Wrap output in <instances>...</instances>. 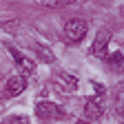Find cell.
<instances>
[{
  "label": "cell",
  "mask_w": 124,
  "mask_h": 124,
  "mask_svg": "<svg viewBox=\"0 0 124 124\" xmlns=\"http://www.w3.org/2000/svg\"><path fill=\"white\" fill-rule=\"evenodd\" d=\"M86 36V22L82 18H71L62 27V38L67 42H80Z\"/></svg>",
  "instance_id": "1"
},
{
  "label": "cell",
  "mask_w": 124,
  "mask_h": 124,
  "mask_svg": "<svg viewBox=\"0 0 124 124\" xmlns=\"http://www.w3.org/2000/svg\"><path fill=\"white\" fill-rule=\"evenodd\" d=\"M9 53L13 55V62H16V67H18L20 69V73H22V78L24 75H31V73H33V69H36V64H33V62H31L27 55H22L18 49H9Z\"/></svg>",
  "instance_id": "2"
},
{
  "label": "cell",
  "mask_w": 124,
  "mask_h": 124,
  "mask_svg": "<svg viewBox=\"0 0 124 124\" xmlns=\"http://www.w3.org/2000/svg\"><path fill=\"white\" fill-rule=\"evenodd\" d=\"M102 115H104V106H102L100 100H89L84 104V117L89 122H100Z\"/></svg>",
  "instance_id": "3"
},
{
  "label": "cell",
  "mask_w": 124,
  "mask_h": 124,
  "mask_svg": "<svg viewBox=\"0 0 124 124\" xmlns=\"http://www.w3.org/2000/svg\"><path fill=\"white\" fill-rule=\"evenodd\" d=\"M108 40H111V31H108V29H102L100 33H98V38H95V42H93V46H91V53L98 55V58H102V55L106 53Z\"/></svg>",
  "instance_id": "4"
},
{
  "label": "cell",
  "mask_w": 124,
  "mask_h": 124,
  "mask_svg": "<svg viewBox=\"0 0 124 124\" xmlns=\"http://www.w3.org/2000/svg\"><path fill=\"white\" fill-rule=\"evenodd\" d=\"M60 108L53 104V102H38L36 104V115L42 117V120H49V117H60Z\"/></svg>",
  "instance_id": "5"
},
{
  "label": "cell",
  "mask_w": 124,
  "mask_h": 124,
  "mask_svg": "<svg viewBox=\"0 0 124 124\" xmlns=\"http://www.w3.org/2000/svg\"><path fill=\"white\" fill-rule=\"evenodd\" d=\"M27 89V80L22 75H11L7 80V93L9 95H18V93H22Z\"/></svg>",
  "instance_id": "6"
},
{
  "label": "cell",
  "mask_w": 124,
  "mask_h": 124,
  "mask_svg": "<svg viewBox=\"0 0 124 124\" xmlns=\"http://www.w3.org/2000/svg\"><path fill=\"white\" fill-rule=\"evenodd\" d=\"M106 62H108V67H111L115 73H124V53L122 51L111 53V55L106 58Z\"/></svg>",
  "instance_id": "7"
},
{
  "label": "cell",
  "mask_w": 124,
  "mask_h": 124,
  "mask_svg": "<svg viewBox=\"0 0 124 124\" xmlns=\"http://www.w3.org/2000/svg\"><path fill=\"white\" fill-rule=\"evenodd\" d=\"M58 78H60V82L64 84L67 89H71V91H75V89H78V80H75L73 75H69V73H60Z\"/></svg>",
  "instance_id": "8"
},
{
  "label": "cell",
  "mask_w": 124,
  "mask_h": 124,
  "mask_svg": "<svg viewBox=\"0 0 124 124\" xmlns=\"http://www.w3.org/2000/svg\"><path fill=\"white\" fill-rule=\"evenodd\" d=\"M115 108L120 113H124V84H120L115 89Z\"/></svg>",
  "instance_id": "9"
},
{
  "label": "cell",
  "mask_w": 124,
  "mask_h": 124,
  "mask_svg": "<svg viewBox=\"0 0 124 124\" xmlns=\"http://www.w3.org/2000/svg\"><path fill=\"white\" fill-rule=\"evenodd\" d=\"M42 5H46V7H64V5H71V2H75V0H40Z\"/></svg>",
  "instance_id": "10"
},
{
  "label": "cell",
  "mask_w": 124,
  "mask_h": 124,
  "mask_svg": "<svg viewBox=\"0 0 124 124\" xmlns=\"http://www.w3.org/2000/svg\"><path fill=\"white\" fill-rule=\"evenodd\" d=\"M33 46H36V51H38V53H40V55H42V58H44L46 62H53V55H51L49 51H46L42 44H33Z\"/></svg>",
  "instance_id": "11"
},
{
  "label": "cell",
  "mask_w": 124,
  "mask_h": 124,
  "mask_svg": "<svg viewBox=\"0 0 124 124\" xmlns=\"http://www.w3.org/2000/svg\"><path fill=\"white\" fill-rule=\"evenodd\" d=\"M9 124H29V120H27V117H13Z\"/></svg>",
  "instance_id": "12"
}]
</instances>
